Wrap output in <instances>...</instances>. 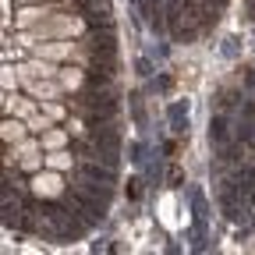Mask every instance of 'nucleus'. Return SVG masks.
<instances>
[{"label":"nucleus","instance_id":"1","mask_svg":"<svg viewBox=\"0 0 255 255\" xmlns=\"http://www.w3.org/2000/svg\"><path fill=\"white\" fill-rule=\"evenodd\" d=\"M71 32H78V21H75V18H50L46 25L39 21L36 32H28L25 43H32V39H46V36H71Z\"/></svg>","mask_w":255,"mask_h":255},{"label":"nucleus","instance_id":"2","mask_svg":"<svg viewBox=\"0 0 255 255\" xmlns=\"http://www.w3.org/2000/svg\"><path fill=\"white\" fill-rule=\"evenodd\" d=\"M36 195H46V199H53V195H60V188H64V181L50 170V174H36Z\"/></svg>","mask_w":255,"mask_h":255},{"label":"nucleus","instance_id":"3","mask_svg":"<svg viewBox=\"0 0 255 255\" xmlns=\"http://www.w3.org/2000/svg\"><path fill=\"white\" fill-rule=\"evenodd\" d=\"M28 89L36 92V96H43V100H57V96H60V85H57V82H50V78H36V82H28Z\"/></svg>","mask_w":255,"mask_h":255},{"label":"nucleus","instance_id":"4","mask_svg":"<svg viewBox=\"0 0 255 255\" xmlns=\"http://www.w3.org/2000/svg\"><path fill=\"white\" fill-rule=\"evenodd\" d=\"M57 71L50 68V64H25V68H21V78L25 82H36V78H53Z\"/></svg>","mask_w":255,"mask_h":255},{"label":"nucleus","instance_id":"5","mask_svg":"<svg viewBox=\"0 0 255 255\" xmlns=\"http://www.w3.org/2000/svg\"><path fill=\"white\" fill-rule=\"evenodd\" d=\"M68 43H46V46H39V57L43 60H60V57H68Z\"/></svg>","mask_w":255,"mask_h":255},{"label":"nucleus","instance_id":"6","mask_svg":"<svg viewBox=\"0 0 255 255\" xmlns=\"http://www.w3.org/2000/svg\"><path fill=\"white\" fill-rule=\"evenodd\" d=\"M21 135H25V128H21L18 121H7V124H4V138H7V142H18Z\"/></svg>","mask_w":255,"mask_h":255},{"label":"nucleus","instance_id":"7","mask_svg":"<svg viewBox=\"0 0 255 255\" xmlns=\"http://www.w3.org/2000/svg\"><path fill=\"white\" fill-rule=\"evenodd\" d=\"M50 167H53V170H68V167H71V156H68V152H53V156H50Z\"/></svg>","mask_w":255,"mask_h":255},{"label":"nucleus","instance_id":"8","mask_svg":"<svg viewBox=\"0 0 255 255\" xmlns=\"http://www.w3.org/2000/svg\"><path fill=\"white\" fill-rule=\"evenodd\" d=\"M60 82L68 85V89H75V85L82 82V75H78V71H64V75H60Z\"/></svg>","mask_w":255,"mask_h":255},{"label":"nucleus","instance_id":"9","mask_svg":"<svg viewBox=\"0 0 255 255\" xmlns=\"http://www.w3.org/2000/svg\"><path fill=\"white\" fill-rule=\"evenodd\" d=\"M60 142H64V135H60V131H50V135L43 138V145H50V149H57Z\"/></svg>","mask_w":255,"mask_h":255},{"label":"nucleus","instance_id":"10","mask_svg":"<svg viewBox=\"0 0 255 255\" xmlns=\"http://www.w3.org/2000/svg\"><path fill=\"white\" fill-rule=\"evenodd\" d=\"M28 124H32V128H36V131H43V128H50V121H46V117H32Z\"/></svg>","mask_w":255,"mask_h":255}]
</instances>
